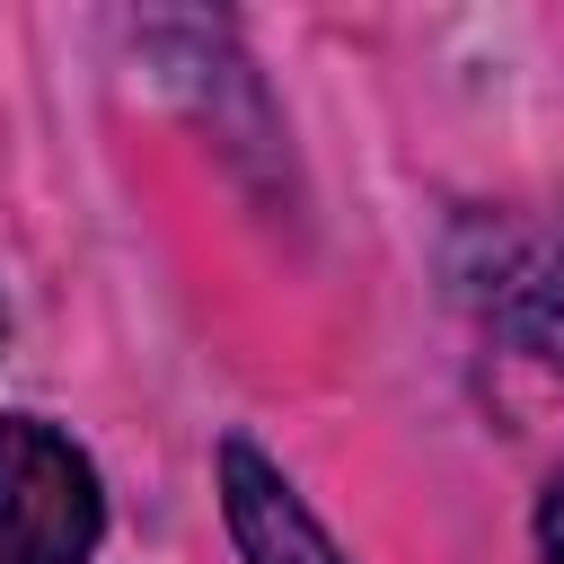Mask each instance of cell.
I'll list each match as a JSON object with an SVG mask.
<instances>
[{
  "mask_svg": "<svg viewBox=\"0 0 564 564\" xmlns=\"http://www.w3.org/2000/svg\"><path fill=\"white\" fill-rule=\"evenodd\" d=\"M106 538V494L88 449L35 414H0V564H88Z\"/></svg>",
  "mask_w": 564,
  "mask_h": 564,
  "instance_id": "1",
  "label": "cell"
},
{
  "mask_svg": "<svg viewBox=\"0 0 564 564\" xmlns=\"http://www.w3.org/2000/svg\"><path fill=\"white\" fill-rule=\"evenodd\" d=\"M467 300L538 361L564 370V229H520V220H485L467 229L458 256Z\"/></svg>",
  "mask_w": 564,
  "mask_h": 564,
  "instance_id": "2",
  "label": "cell"
},
{
  "mask_svg": "<svg viewBox=\"0 0 564 564\" xmlns=\"http://www.w3.org/2000/svg\"><path fill=\"white\" fill-rule=\"evenodd\" d=\"M220 520H229L238 564H344L326 520L300 502V485L256 441H220Z\"/></svg>",
  "mask_w": 564,
  "mask_h": 564,
  "instance_id": "3",
  "label": "cell"
},
{
  "mask_svg": "<svg viewBox=\"0 0 564 564\" xmlns=\"http://www.w3.org/2000/svg\"><path fill=\"white\" fill-rule=\"evenodd\" d=\"M538 555L564 564V467L546 476V502H538Z\"/></svg>",
  "mask_w": 564,
  "mask_h": 564,
  "instance_id": "4",
  "label": "cell"
},
{
  "mask_svg": "<svg viewBox=\"0 0 564 564\" xmlns=\"http://www.w3.org/2000/svg\"><path fill=\"white\" fill-rule=\"evenodd\" d=\"M0 335H9V317H0Z\"/></svg>",
  "mask_w": 564,
  "mask_h": 564,
  "instance_id": "5",
  "label": "cell"
}]
</instances>
